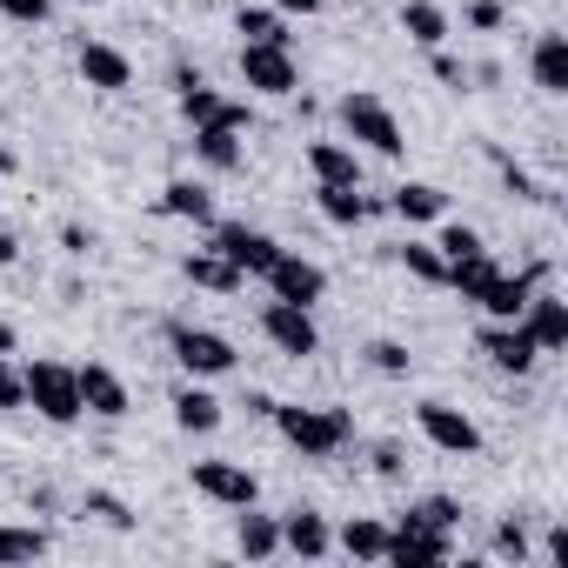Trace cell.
<instances>
[{
  "mask_svg": "<svg viewBox=\"0 0 568 568\" xmlns=\"http://www.w3.org/2000/svg\"><path fill=\"white\" fill-rule=\"evenodd\" d=\"M241 81H247L254 94H274V101L302 88L295 54H288V48H261V41H247V48H241Z\"/></svg>",
  "mask_w": 568,
  "mask_h": 568,
  "instance_id": "9c48e42d",
  "label": "cell"
},
{
  "mask_svg": "<svg viewBox=\"0 0 568 568\" xmlns=\"http://www.w3.org/2000/svg\"><path fill=\"white\" fill-rule=\"evenodd\" d=\"M402 28H408L415 48H442V41H448V14L435 8V0H408V8H402Z\"/></svg>",
  "mask_w": 568,
  "mask_h": 568,
  "instance_id": "484cf974",
  "label": "cell"
},
{
  "mask_svg": "<svg viewBox=\"0 0 568 568\" xmlns=\"http://www.w3.org/2000/svg\"><path fill=\"white\" fill-rule=\"evenodd\" d=\"M521 328H528V342H535L541 355L568 348V302H555V295H528V308H521Z\"/></svg>",
  "mask_w": 568,
  "mask_h": 568,
  "instance_id": "2e32d148",
  "label": "cell"
},
{
  "mask_svg": "<svg viewBox=\"0 0 568 568\" xmlns=\"http://www.w3.org/2000/svg\"><path fill=\"white\" fill-rule=\"evenodd\" d=\"M388 214H402V221H442V214H448V194H442L435 181H402V187L388 194Z\"/></svg>",
  "mask_w": 568,
  "mask_h": 568,
  "instance_id": "7402d4cb",
  "label": "cell"
},
{
  "mask_svg": "<svg viewBox=\"0 0 568 568\" xmlns=\"http://www.w3.org/2000/svg\"><path fill=\"white\" fill-rule=\"evenodd\" d=\"M81 515H101L108 528H134L128 501H121V495H108V488H88V495H81Z\"/></svg>",
  "mask_w": 568,
  "mask_h": 568,
  "instance_id": "836d02e7",
  "label": "cell"
},
{
  "mask_svg": "<svg viewBox=\"0 0 568 568\" xmlns=\"http://www.w3.org/2000/svg\"><path fill=\"white\" fill-rule=\"evenodd\" d=\"M267 288H274V302H302V308H315L322 295H328V274L315 267V261H302L295 247H281L274 261H267Z\"/></svg>",
  "mask_w": 568,
  "mask_h": 568,
  "instance_id": "8992f818",
  "label": "cell"
},
{
  "mask_svg": "<svg viewBox=\"0 0 568 568\" xmlns=\"http://www.w3.org/2000/svg\"><path fill=\"white\" fill-rule=\"evenodd\" d=\"M194 488L221 508H254V495H261V481L241 462H194Z\"/></svg>",
  "mask_w": 568,
  "mask_h": 568,
  "instance_id": "4fadbf2b",
  "label": "cell"
},
{
  "mask_svg": "<svg viewBox=\"0 0 568 568\" xmlns=\"http://www.w3.org/2000/svg\"><path fill=\"white\" fill-rule=\"evenodd\" d=\"M267 422L281 428V442L302 448V455H335V448H348V435H355V415H348V408H281V402H274Z\"/></svg>",
  "mask_w": 568,
  "mask_h": 568,
  "instance_id": "6da1fadb",
  "label": "cell"
},
{
  "mask_svg": "<svg viewBox=\"0 0 568 568\" xmlns=\"http://www.w3.org/2000/svg\"><path fill=\"white\" fill-rule=\"evenodd\" d=\"M174 94H181V114H187L194 128H234V134L247 128V108H241V101H221L194 68H174Z\"/></svg>",
  "mask_w": 568,
  "mask_h": 568,
  "instance_id": "5b68a950",
  "label": "cell"
},
{
  "mask_svg": "<svg viewBox=\"0 0 568 568\" xmlns=\"http://www.w3.org/2000/svg\"><path fill=\"white\" fill-rule=\"evenodd\" d=\"M402 468H408V462H402V448H395V442H382V448H375V475H382V481H402Z\"/></svg>",
  "mask_w": 568,
  "mask_h": 568,
  "instance_id": "b9f144b4",
  "label": "cell"
},
{
  "mask_svg": "<svg viewBox=\"0 0 568 568\" xmlns=\"http://www.w3.org/2000/svg\"><path fill=\"white\" fill-rule=\"evenodd\" d=\"M308 174H315L322 187H362V161H355V148H342V141H315V148H308Z\"/></svg>",
  "mask_w": 568,
  "mask_h": 568,
  "instance_id": "ffe728a7",
  "label": "cell"
},
{
  "mask_svg": "<svg viewBox=\"0 0 568 568\" xmlns=\"http://www.w3.org/2000/svg\"><path fill=\"white\" fill-rule=\"evenodd\" d=\"M14 261H21V241H14V234H0V267H14Z\"/></svg>",
  "mask_w": 568,
  "mask_h": 568,
  "instance_id": "f6af8a7d",
  "label": "cell"
},
{
  "mask_svg": "<svg viewBox=\"0 0 568 568\" xmlns=\"http://www.w3.org/2000/svg\"><path fill=\"white\" fill-rule=\"evenodd\" d=\"M342 128H348V141H362L368 154H382V161H395L408 141H402V121L388 114V101H375V94H342Z\"/></svg>",
  "mask_w": 568,
  "mask_h": 568,
  "instance_id": "3957f363",
  "label": "cell"
},
{
  "mask_svg": "<svg viewBox=\"0 0 568 568\" xmlns=\"http://www.w3.org/2000/svg\"><path fill=\"white\" fill-rule=\"evenodd\" d=\"M501 181H508V194H515V201H548V194L535 187V174H528V168H515V161H501Z\"/></svg>",
  "mask_w": 568,
  "mask_h": 568,
  "instance_id": "74e56055",
  "label": "cell"
},
{
  "mask_svg": "<svg viewBox=\"0 0 568 568\" xmlns=\"http://www.w3.org/2000/svg\"><path fill=\"white\" fill-rule=\"evenodd\" d=\"M161 214H174V221H194V227H214V194H207L201 181H168V194H161Z\"/></svg>",
  "mask_w": 568,
  "mask_h": 568,
  "instance_id": "603a6c76",
  "label": "cell"
},
{
  "mask_svg": "<svg viewBox=\"0 0 568 568\" xmlns=\"http://www.w3.org/2000/svg\"><path fill=\"white\" fill-rule=\"evenodd\" d=\"M21 382H28V402H34L41 422L74 428V422L88 415V408H81V382H74L68 362H34V368H21Z\"/></svg>",
  "mask_w": 568,
  "mask_h": 568,
  "instance_id": "7a4b0ae2",
  "label": "cell"
},
{
  "mask_svg": "<svg viewBox=\"0 0 568 568\" xmlns=\"http://www.w3.org/2000/svg\"><path fill=\"white\" fill-rule=\"evenodd\" d=\"M495 555L528 561V528H521V521H501V528H495Z\"/></svg>",
  "mask_w": 568,
  "mask_h": 568,
  "instance_id": "8d00e7d4",
  "label": "cell"
},
{
  "mask_svg": "<svg viewBox=\"0 0 568 568\" xmlns=\"http://www.w3.org/2000/svg\"><path fill=\"white\" fill-rule=\"evenodd\" d=\"M468 21H475L481 34H495V28H501V0H468Z\"/></svg>",
  "mask_w": 568,
  "mask_h": 568,
  "instance_id": "7bdbcfd3",
  "label": "cell"
},
{
  "mask_svg": "<svg viewBox=\"0 0 568 568\" xmlns=\"http://www.w3.org/2000/svg\"><path fill=\"white\" fill-rule=\"evenodd\" d=\"M535 281H541V267H528V274H488V288L475 295V308L488 315V322H521V308H528V295H535Z\"/></svg>",
  "mask_w": 568,
  "mask_h": 568,
  "instance_id": "5bb4252c",
  "label": "cell"
},
{
  "mask_svg": "<svg viewBox=\"0 0 568 568\" xmlns=\"http://www.w3.org/2000/svg\"><path fill=\"white\" fill-rule=\"evenodd\" d=\"M402 267H408L415 281H448V261H442L428 241H408V247H402Z\"/></svg>",
  "mask_w": 568,
  "mask_h": 568,
  "instance_id": "d6a6232c",
  "label": "cell"
},
{
  "mask_svg": "<svg viewBox=\"0 0 568 568\" xmlns=\"http://www.w3.org/2000/svg\"><path fill=\"white\" fill-rule=\"evenodd\" d=\"M342 548H348L355 561H382V555H388V528L368 521V515H355V521L342 528Z\"/></svg>",
  "mask_w": 568,
  "mask_h": 568,
  "instance_id": "f546056e",
  "label": "cell"
},
{
  "mask_svg": "<svg viewBox=\"0 0 568 568\" xmlns=\"http://www.w3.org/2000/svg\"><path fill=\"white\" fill-rule=\"evenodd\" d=\"M368 362H375L382 375H408V348H402V342H375V348H368Z\"/></svg>",
  "mask_w": 568,
  "mask_h": 568,
  "instance_id": "f35d334b",
  "label": "cell"
},
{
  "mask_svg": "<svg viewBox=\"0 0 568 568\" xmlns=\"http://www.w3.org/2000/svg\"><path fill=\"white\" fill-rule=\"evenodd\" d=\"M94 8H101V0H94Z\"/></svg>",
  "mask_w": 568,
  "mask_h": 568,
  "instance_id": "c3c4849f",
  "label": "cell"
},
{
  "mask_svg": "<svg viewBox=\"0 0 568 568\" xmlns=\"http://www.w3.org/2000/svg\"><path fill=\"white\" fill-rule=\"evenodd\" d=\"M181 274L194 281V288H207V295H241V281H247L221 247H194V254L181 261Z\"/></svg>",
  "mask_w": 568,
  "mask_h": 568,
  "instance_id": "e0dca14e",
  "label": "cell"
},
{
  "mask_svg": "<svg viewBox=\"0 0 568 568\" xmlns=\"http://www.w3.org/2000/svg\"><path fill=\"white\" fill-rule=\"evenodd\" d=\"M281 14H322V0H274Z\"/></svg>",
  "mask_w": 568,
  "mask_h": 568,
  "instance_id": "ee69618b",
  "label": "cell"
},
{
  "mask_svg": "<svg viewBox=\"0 0 568 568\" xmlns=\"http://www.w3.org/2000/svg\"><path fill=\"white\" fill-rule=\"evenodd\" d=\"M0 408H28V382H21V368L0 355Z\"/></svg>",
  "mask_w": 568,
  "mask_h": 568,
  "instance_id": "d590c367",
  "label": "cell"
},
{
  "mask_svg": "<svg viewBox=\"0 0 568 568\" xmlns=\"http://www.w3.org/2000/svg\"><path fill=\"white\" fill-rule=\"evenodd\" d=\"M81 81H88V88H101V94H121V88H134V68H128V54H121V48L88 41V48H81Z\"/></svg>",
  "mask_w": 568,
  "mask_h": 568,
  "instance_id": "ac0fdd59",
  "label": "cell"
},
{
  "mask_svg": "<svg viewBox=\"0 0 568 568\" xmlns=\"http://www.w3.org/2000/svg\"><path fill=\"white\" fill-rule=\"evenodd\" d=\"M415 422H422V435H428L442 455H481V428H475L462 408H448V402H422Z\"/></svg>",
  "mask_w": 568,
  "mask_h": 568,
  "instance_id": "30bf717a",
  "label": "cell"
},
{
  "mask_svg": "<svg viewBox=\"0 0 568 568\" xmlns=\"http://www.w3.org/2000/svg\"><path fill=\"white\" fill-rule=\"evenodd\" d=\"M48 8H54V0H0V14H8V21H28V28H41Z\"/></svg>",
  "mask_w": 568,
  "mask_h": 568,
  "instance_id": "ab89813d",
  "label": "cell"
},
{
  "mask_svg": "<svg viewBox=\"0 0 568 568\" xmlns=\"http://www.w3.org/2000/svg\"><path fill=\"white\" fill-rule=\"evenodd\" d=\"M0 355H14V328L8 322H0Z\"/></svg>",
  "mask_w": 568,
  "mask_h": 568,
  "instance_id": "bcb514c9",
  "label": "cell"
},
{
  "mask_svg": "<svg viewBox=\"0 0 568 568\" xmlns=\"http://www.w3.org/2000/svg\"><path fill=\"white\" fill-rule=\"evenodd\" d=\"M54 541L48 528H0V568H14V561H41Z\"/></svg>",
  "mask_w": 568,
  "mask_h": 568,
  "instance_id": "4dcf8cb0",
  "label": "cell"
},
{
  "mask_svg": "<svg viewBox=\"0 0 568 568\" xmlns=\"http://www.w3.org/2000/svg\"><path fill=\"white\" fill-rule=\"evenodd\" d=\"M475 348H481L501 375H528V368L541 362V348L528 342V328H521V322H488V328L475 335Z\"/></svg>",
  "mask_w": 568,
  "mask_h": 568,
  "instance_id": "8fae6325",
  "label": "cell"
},
{
  "mask_svg": "<svg viewBox=\"0 0 568 568\" xmlns=\"http://www.w3.org/2000/svg\"><path fill=\"white\" fill-rule=\"evenodd\" d=\"M261 335H267L281 355H315V348H322V328H315V315H308L302 302H267V308H261Z\"/></svg>",
  "mask_w": 568,
  "mask_h": 568,
  "instance_id": "ba28073f",
  "label": "cell"
},
{
  "mask_svg": "<svg viewBox=\"0 0 568 568\" xmlns=\"http://www.w3.org/2000/svg\"><path fill=\"white\" fill-rule=\"evenodd\" d=\"M14 168H21V161H14V154H8V148H0V174H14Z\"/></svg>",
  "mask_w": 568,
  "mask_h": 568,
  "instance_id": "7dc6e473",
  "label": "cell"
},
{
  "mask_svg": "<svg viewBox=\"0 0 568 568\" xmlns=\"http://www.w3.org/2000/svg\"><path fill=\"white\" fill-rule=\"evenodd\" d=\"M428 54H435V81H442V88H455V94H462V88H468V68H462V61H455V54H442V48H428Z\"/></svg>",
  "mask_w": 568,
  "mask_h": 568,
  "instance_id": "60d3db41",
  "label": "cell"
},
{
  "mask_svg": "<svg viewBox=\"0 0 568 568\" xmlns=\"http://www.w3.org/2000/svg\"><path fill=\"white\" fill-rule=\"evenodd\" d=\"M168 348H174V362H181L194 382H214V375L234 368V342L214 335V328H187V322H174V328H168Z\"/></svg>",
  "mask_w": 568,
  "mask_h": 568,
  "instance_id": "277c9868",
  "label": "cell"
},
{
  "mask_svg": "<svg viewBox=\"0 0 568 568\" xmlns=\"http://www.w3.org/2000/svg\"><path fill=\"white\" fill-rule=\"evenodd\" d=\"M74 382H81V408H88V415H101V422H121V415H128V382H121L114 368L88 362V368H74Z\"/></svg>",
  "mask_w": 568,
  "mask_h": 568,
  "instance_id": "9a60e30c",
  "label": "cell"
},
{
  "mask_svg": "<svg viewBox=\"0 0 568 568\" xmlns=\"http://www.w3.org/2000/svg\"><path fill=\"white\" fill-rule=\"evenodd\" d=\"M194 148H201V161L214 174H234L241 168V134L234 128H194Z\"/></svg>",
  "mask_w": 568,
  "mask_h": 568,
  "instance_id": "4316f807",
  "label": "cell"
},
{
  "mask_svg": "<svg viewBox=\"0 0 568 568\" xmlns=\"http://www.w3.org/2000/svg\"><path fill=\"white\" fill-rule=\"evenodd\" d=\"M528 74L541 94H568V34H541L528 54Z\"/></svg>",
  "mask_w": 568,
  "mask_h": 568,
  "instance_id": "44dd1931",
  "label": "cell"
},
{
  "mask_svg": "<svg viewBox=\"0 0 568 568\" xmlns=\"http://www.w3.org/2000/svg\"><path fill=\"white\" fill-rule=\"evenodd\" d=\"M315 201H322V214H328L335 227H362V221L375 214V201H368L362 187H322V181H315Z\"/></svg>",
  "mask_w": 568,
  "mask_h": 568,
  "instance_id": "cb8c5ba5",
  "label": "cell"
},
{
  "mask_svg": "<svg viewBox=\"0 0 568 568\" xmlns=\"http://www.w3.org/2000/svg\"><path fill=\"white\" fill-rule=\"evenodd\" d=\"M234 28L247 41H261V48H288V21H281V8H241Z\"/></svg>",
  "mask_w": 568,
  "mask_h": 568,
  "instance_id": "f1b7e54d",
  "label": "cell"
},
{
  "mask_svg": "<svg viewBox=\"0 0 568 568\" xmlns=\"http://www.w3.org/2000/svg\"><path fill=\"white\" fill-rule=\"evenodd\" d=\"M435 254H442V261L481 254V234H475V227H462V221H448V227H442V241H435Z\"/></svg>",
  "mask_w": 568,
  "mask_h": 568,
  "instance_id": "e575fe53",
  "label": "cell"
},
{
  "mask_svg": "<svg viewBox=\"0 0 568 568\" xmlns=\"http://www.w3.org/2000/svg\"><path fill=\"white\" fill-rule=\"evenodd\" d=\"M174 422H181L187 435H214V428H221V402H214L207 388H181V395H174Z\"/></svg>",
  "mask_w": 568,
  "mask_h": 568,
  "instance_id": "d4e9b609",
  "label": "cell"
},
{
  "mask_svg": "<svg viewBox=\"0 0 568 568\" xmlns=\"http://www.w3.org/2000/svg\"><path fill=\"white\" fill-rule=\"evenodd\" d=\"M448 555H455V535H448V528L402 521V528H388V555H382V561H395V568H442Z\"/></svg>",
  "mask_w": 568,
  "mask_h": 568,
  "instance_id": "52a82bcc",
  "label": "cell"
},
{
  "mask_svg": "<svg viewBox=\"0 0 568 568\" xmlns=\"http://www.w3.org/2000/svg\"><path fill=\"white\" fill-rule=\"evenodd\" d=\"M234 548H241L247 561H267V555L281 548V521H274V515H254V508H247V515H241V535H234Z\"/></svg>",
  "mask_w": 568,
  "mask_h": 568,
  "instance_id": "83f0119b",
  "label": "cell"
},
{
  "mask_svg": "<svg viewBox=\"0 0 568 568\" xmlns=\"http://www.w3.org/2000/svg\"><path fill=\"white\" fill-rule=\"evenodd\" d=\"M214 247L241 267V274H267V261L281 254V241L274 234H261V227H241V221H214Z\"/></svg>",
  "mask_w": 568,
  "mask_h": 568,
  "instance_id": "7c38bea8",
  "label": "cell"
},
{
  "mask_svg": "<svg viewBox=\"0 0 568 568\" xmlns=\"http://www.w3.org/2000/svg\"><path fill=\"white\" fill-rule=\"evenodd\" d=\"M281 548H295L302 561H322L335 548V535H328V521L315 508H288V515H281Z\"/></svg>",
  "mask_w": 568,
  "mask_h": 568,
  "instance_id": "d6986e66",
  "label": "cell"
},
{
  "mask_svg": "<svg viewBox=\"0 0 568 568\" xmlns=\"http://www.w3.org/2000/svg\"><path fill=\"white\" fill-rule=\"evenodd\" d=\"M402 521H422V528H448V535H455L462 508H455L448 495H422V501H408V515H402Z\"/></svg>",
  "mask_w": 568,
  "mask_h": 568,
  "instance_id": "1f68e13d",
  "label": "cell"
}]
</instances>
